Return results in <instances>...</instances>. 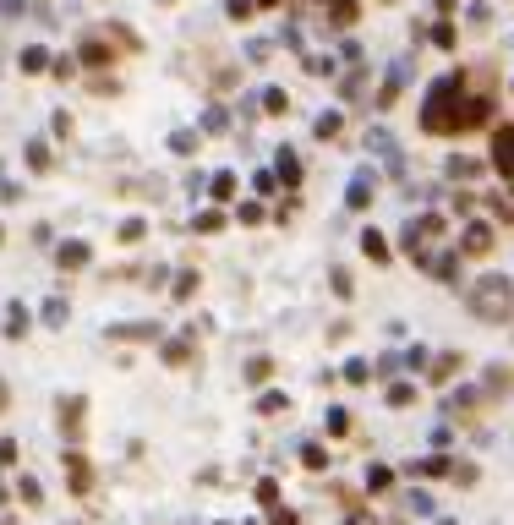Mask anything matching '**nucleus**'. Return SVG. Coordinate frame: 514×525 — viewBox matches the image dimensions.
Returning a JSON list of instances; mask_svg holds the SVG:
<instances>
[{"label": "nucleus", "instance_id": "obj_4", "mask_svg": "<svg viewBox=\"0 0 514 525\" xmlns=\"http://www.w3.org/2000/svg\"><path fill=\"white\" fill-rule=\"evenodd\" d=\"M82 263H88V246H82V241H66V246H61V268H82Z\"/></svg>", "mask_w": 514, "mask_h": 525}, {"label": "nucleus", "instance_id": "obj_2", "mask_svg": "<svg viewBox=\"0 0 514 525\" xmlns=\"http://www.w3.org/2000/svg\"><path fill=\"white\" fill-rule=\"evenodd\" d=\"M493 159H498L504 170H514V126H509V132H498V143H493Z\"/></svg>", "mask_w": 514, "mask_h": 525}, {"label": "nucleus", "instance_id": "obj_7", "mask_svg": "<svg viewBox=\"0 0 514 525\" xmlns=\"http://www.w3.org/2000/svg\"><path fill=\"white\" fill-rule=\"evenodd\" d=\"M0 405H6V388H0Z\"/></svg>", "mask_w": 514, "mask_h": 525}, {"label": "nucleus", "instance_id": "obj_6", "mask_svg": "<svg viewBox=\"0 0 514 525\" xmlns=\"http://www.w3.org/2000/svg\"><path fill=\"white\" fill-rule=\"evenodd\" d=\"M274 525H295V515H285V509H279V515H274Z\"/></svg>", "mask_w": 514, "mask_h": 525}, {"label": "nucleus", "instance_id": "obj_3", "mask_svg": "<svg viewBox=\"0 0 514 525\" xmlns=\"http://www.w3.org/2000/svg\"><path fill=\"white\" fill-rule=\"evenodd\" d=\"M372 181H377L372 170H362V175H356V186H350V208H367V197H372Z\"/></svg>", "mask_w": 514, "mask_h": 525}, {"label": "nucleus", "instance_id": "obj_1", "mask_svg": "<svg viewBox=\"0 0 514 525\" xmlns=\"http://www.w3.org/2000/svg\"><path fill=\"white\" fill-rule=\"evenodd\" d=\"M471 306L482 312V317H509V306H514V290H509V279H482L476 285V296H471Z\"/></svg>", "mask_w": 514, "mask_h": 525}, {"label": "nucleus", "instance_id": "obj_5", "mask_svg": "<svg viewBox=\"0 0 514 525\" xmlns=\"http://www.w3.org/2000/svg\"><path fill=\"white\" fill-rule=\"evenodd\" d=\"M22 328H28V312H22V306H11V317H6V334H22Z\"/></svg>", "mask_w": 514, "mask_h": 525}]
</instances>
